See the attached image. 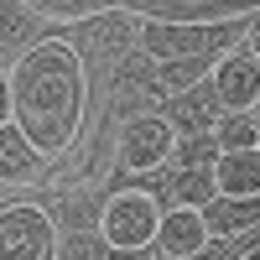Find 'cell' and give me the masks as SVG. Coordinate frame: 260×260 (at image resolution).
<instances>
[{"mask_svg":"<svg viewBox=\"0 0 260 260\" xmlns=\"http://www.w3.org/2000/svg\"><path fill=\"white\" fill-rule=\"evenodd\" d=\"M177 151V125L161 120V115H136L120 125V141H115V161L130 177H146V172H161Z\"/></svg>","mask_w":260,"mask_h":260,"instance_id":"3","label":"cell"},{"mask_svg":"<svg viewBox=\"0 0 260 260\" xmlns=\"http://www.w3.org/2000/svg\"><path fill=\"white\" fill-rule=\"evenodd\" d=\"M213 182H219V198L224 203L260 198V146H250V151H219V161H213Z\"/></svg>","mask_w":260,"mask_h":260,"instance_id":"8","label":"cell"},{"mask_svg":"<svg viewBox=\"0 0 260 260\" xmlns=\"http://www.w3.org/2000/svg\"><path fill=\"white\" fill-rule=\"evenodd\" d=\"M83 94H89V78H83V62L68 42H31L26 52L11 62V99H16V125L47 151L62 156L73 146L78 125H83Z\"/></svg>","mask_w":260,"mask_h":260,"instance_id":"1","label":"cell"},{"mask_svg":"<svg viewBox=\"0 0 260 260\" xmlns=\"http://www.w3.org/2000/svg\"><path fill=\"white\" fill-rule=\"evenodd\" d=\"M161 203L151 198V192H115L110 203H104V213H99V234H104V245H115V250H125V255H136V250H146L151 240H156V229H161Z\"/></svg>","mask_w":260,"mask_h":260,"instance_id":"2","label":"cell"},{"mask_svg":"<svg viewBox=\"0 0 260 260\" xmlns=\"http://www.w3.org/2000/svg\"><path fill=\"white\" fill-rule=\"evenodd\" d=\"M213 240V229H208V213L203 208H177L172 203L161 213V229H156V245L167 260H198Z\"/></svg>","mask_w":260,"mask_h":260,"instance_id":"7","label":"cell"},{"mask_svg":"<svg viewBox=\"0 0 260 260\" xmlns=\"http://www.w3.org/2000/svg\"><path fill=\"white\" fill-rule=\"evenodd\" d=\"M47 167L52 156L16 120L0 125V187H37V182H47Z\"/></svg>","mask_w":260,"mask_h":260,"instance_id":"5","label":"cell"},{"mask_svg":"<svg viewBox=\"0 0 260 260\" xmlns=\"http://www.w3.org/2000/svg\"><path fill=\"white\" fill-rule=\"evenodd\" d=\"M213 141H219V151H250L260 146V120L250 110H224L213 120Z\"/></svg>","mask_w":260,"mask_h":260,"instance_id":"11","label":"cell"},{"mask_svg":"<svg viewBox=\"0 0 260 260\" xmlns=\"http://www.w3.org/2000/svg\"><path fill=\"white\" fill-rule=\"evenodd\" d=\"M250 52L260 57V21H255V26H250Z\"/></svg>","mask_w":260,"mask_h":260,"instance_id":"16","label":"cell"},{"mask_svg":"<svg viewBox=\"0 0 260 260\" xmlns=\"http://www.w3.org/2000/svg\"><path fill=\"white\" fill-rule=\"evenodd\" d=\"M37 21H42V16H37L31 6H21V0H0V47H11V42H16V47L26 52Z\"/></svg>","mask_w":260,"mask_h":260,"instance_id":"12","label":"cell"},{"mask_svg":"<svg viewBox=\"0 0 260 260\" xmlns=\"http://www.w3.org/2000/svg\"><path fill=\"white\" fill-rule=\"evenodd\" d=\"M198 47H203V31H198V26H156V21L146 26V52L156 57V62L192 57Z\"/></svg>","mask_w":260,"mask_h":260,"instance_id":"10","label":"cell"},{"mask_svg":"<svg viewBox=\"0 0 260 260\" xmlns=\"http://www.w3.org/2000/svg\"><path fill=\"white\" fill-rule=\"evenodd\" d=\"M172 156H177V167H213L219 161V141H213V130H192V141H182Z\"/></svg>","mask_w":260,"mask_h":260,"instance_id":"13","label":"cell"},{"mask_svg":"<svg viewBox=\"0 0 260 260\" xmlns=\"http://www.w3.org/2000/svg\"><path fill=\"white\" fill-rule=\"evenodd\" d=\"M0 260H57V219L42 203L0 208Z\"/></svg>","mask_w":260,"mask_h":260,"instance_id":"4","label":"cell"},{"mask_svg":"<svg viewBox=\"0 0 260 260\" xmlns=\"http://www.w3.org/2000/svg\"><path fill=\"white\" fill-rule=\"evenodd\" d=\"M16 120V99H11V73L0 68V125H11Z\"/></svg>","mask_w":260,"mask_h":260,"instance_id":"15","label":"cell"},{"mask_svg":"<svg viewBox=\"0 0 260 260\" xmlns=\"http://www.w3.org/2000/svg\"><path fill=\"white\" fill-rule=\"evenodd\" d=\"M21 6H31L37 16H89L94 0H21Z\"/></svg>","mask_w":260,"mask_h":260,"instance_id":"14","label":"cell"},{"mask_svg":"<svg viewBox=\"0 0 260 260\" xmlns=\"http://www.w3.org/2000/svg\"><path fill=\"white\" fill-rule=\"evenodd\" d=\"M208 89L219 99V110H255L260 104V57L255 52H229L213 62Z\"/></svg>","mask_w":260,"mask_h":260,"instance_id":"6","label":"cell"},{"mask_svg":"<svg viewBox=\"0 0 260 260\" xmlns=\"http://www.w3.org/2000/svg\"><path fill=\"white\" fill-rule=\"evenodd\" d=\"M172 203H177V208H208V203H219L213 167H177V172H172Z\"/></svg>","mask_w":260,"mask_h":260,"instance_id":"9","label":"cell"}]
</instances>
